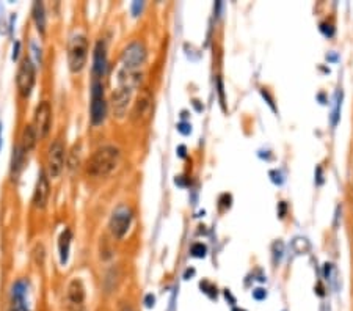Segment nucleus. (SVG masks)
I'll return each mask as SVG.
<instances>
[{
    "label": "nucleus",
    "instance_id": "nucleus-24",
    "mask_svg": "<svg viewBox=\"0 0 353 311\" xmlns=\"http://www.w3.org/2000/svg\"><path fill=\"white\" fill-rule=\"evenodd\" d=\"M253 296H254L258 300H261V299H264V297H265V291H264V289H256V291L253 292Z\"/></svg>",
    "mask_w": 353,
    "mask_h": 311
},
{
    "label": "nucleus",
    "instance_id": "nucleus-18",
    "mask_svg": "<svg viewBox=\"0 0 353 311\" xmlns=\"http://www.w3.org/2000/svg\"><path fill=\"white\" fill-rule=\"evenodd\" d=\"M27 291V285L24 281H16L11 288V300H24Z\"/></svg>",
    "mask_w": 353,
    "mask_h": 311
},
{
    "label": "nucleus",
    "instance_id": "nucleus-11",
    "mask_svg": "<svg viewBox=\"0 0 353 311\" xmlns=\"http://www.w3.org/2000/svg\"><path fill=\"white\" fill-rule=\"evenodd\" d=\"M49 181L44 172H40L38 175V181H36V187H35V193H33V206L36 209H44L47 206L49 202Z\"/></svg>",
    "mask_w": 353,
    "mask_h": 311
},
{
    "label": "nucleus",
    "instance_id": "nucleus-14",
    "mask_svg": "<svg viewBox=\"0 0 353 311\" xmlns=\"http://www.w3.org/2000/svg\"><path fill=\"white\" fill-rule=\"evenodd\" d=\"M36 140H38V135H36L35 127L32 124L25 126L24 131H22V137H21V148L25 153L32 151L35 148V145H36Z\"/></svg>",
    "mask_w": 353,
    "mask_h": 311
},
{
    "label": "nucleus",
    "instance_id": "nucleus-12",
    "mask_svg": "<svg viewBox=\"0 0 353 311\" xmlns=\"http://www.w3.org/2000/svg\"><path fill=\"white\" fill-rule=\"evenodd\" d=\"M93 71L96 76H104L107 69V53H105V44L99 41L94 47V62H93Z\"/></svg>",
    "mask_w": 353,
    "mask_h": 311
},
{
    "label": "nucleus",
    "instance_id": "nucleus-16",
    "mask_svg": "<svg viewBox=\"0 0 353 311\" xmlns=\"http://www.w3.org/2000/svg\"><path fill=\"white\" fill-rule=\"evenodd\" d=\"M33 19H35L38 32L44 33L46 32V13H44L43 2H35L33 4Z\"/></svg>",
    "mask_w": 353,
    "mask_h": 311
},
{
    "label": "nucleus",
    "instance_id": "nucleus-13",
    "mask_svg": "<svg viewBox=\"0 0 353 311\" xmlns=\"http://www.w3.org/2000/svg\"><path fill=\"white\" fill-rule=\"evenodd\" d=\"M68 299L74 305H82L85 300V288L80 280H72L68 286Z\"/></svg>",
    "mask_w": 353,
    "mask_h": 311
},
{
    "label": "nucleus",
    "instance_id": "nucleus-8",
    "mask_svg": "<svg viewBox=\"0 0 353 311\" xmlns=\"http://www.w3.org/2000/svg\"><path fill=\"white\" fill-rule=\"evenodd\" d=\"M50 121H52V112H50V105L49 102L43 101L35 112V121H33V127L36 131L38 138H44L49 134L50 129Z\"/></svg>",
    "mask_w": 353,
    "mask_h": 311
},
{
    "label": "nucleus",
    "instance_id": "nucleus-17",
    "mask_svg": "<svg viewBox=\"0 0 353 311\" xmlns=\"http://www.w3.org/2000/svg\"><path fill=\"white\" fill-rule=\"evenodd\" d=\"M24 154H25V151L21 148V145H17L13 150V160H11V173L13 175L19 173V170L22 167V162H24Z\"/></svg>",
    "mask_w": 353,
    "mask_h": 311
},
{
    "label": "nucleus",
    "instance_id": "nucleus-3",
    "mask_svg": "<svg viewBox=\"0 0 353 311\" xmlns=\"http://www.w3.org/2000/svg\"><path fill=\"white\" fill-rule=\"evenodd\" d=\"M146 62V47L142 41H133L123 50L121 63L124 69L139 71Z\"/></svg>",
    "mask_w": 353,
    "mask_h": 311
},
{
    "label": "nucleus",
    "instance_id": "nucleus-6",
    "mask_svg": "<svg viewBox=\"0 0 353 311\" xmlns=\"http://www.w3.org/2000/svg\"><path fill=\"white\" fill-rule=\"evenodd\" d=\"M65 167V145L62 140H55L49 148L47 154V172L50 178H58Z\"/></svg>",
    "mask_w": 353,
    "mask_h": 311
},
{
    "label": "nucleus",
    "instance_id": "nucleus-9",
    "mask_svg": "<svg viewBox=\"0 0 353 311\" xmlns=\"http://www.w3.org/2000/svg\"><path fill=\"white\" fill-rule=\"evenodd\" d=\"M151 110H152V96L148 90H143L132 108V120L145 121L151 115Z\"/></svg>",
    "mask_w": 353,
    "mask_h": 311
},
{
    "label": "nucleus",
    "instance_id": "nucleus-22",
    "mask_svg": "<svg viewBox=\"0 0 353 311\" xmlns=\"http://www.w3.org/2000/svg\"><path fill=\"white\" fill-rule=\"evenodd\" d=\"M154 302H155V297H154L152 294H148V296L145 297V305H146L148 308H152V306H154Z\"/></svg>",
    "mask_w": 353,
    "mask_h": 311
},
{
    "label": "nucleus",
    "instance_id": "nucleus-2",
    "mask_svg": "<svg viewBox=\"0 0 353 311\" xmlns=\"http://www.w3.org/2000/svg\"><path fill=\"white\" fill-rule=\"evenodd\" d=\"M88 57V41L84 35H77L71 40L68 47V65L72 72L84 69Z\"/></svg>",
    "mask_w": 353,
    "mask_h": 311
},
{
    "label": "nucleus",
    "instance_id": "nucleus-10",
    "mask_svg": "<svg viewBox=\"0 0 353 311\" xmlns=\"http://www.w3.org/2000/svg\"><path fill=\"white\" fill-rule=\"evenodd\" d=\"M132 98V88L127 87H118L113 95H112V105H113V112L118 118H123L127 112V105L130 102Z\"/></svg>",
    "mask_w": 353,
    "mask_h": 311
},
{
    "label": "nucleus",
    "instance_id": "nucleus-25",
    "mask_svg": "<svg viewBox=\"0 0 353 311\" xmlns=\"http://www.w3.org/2000/svg\"><path fill=\"white\" fill-rule=\"evenodd\" d=\"M178 129L182 132V134H190V129H188V124H185V123H181L179 126H178Z\"/></svg>",
    "mask_w": 353,
    "mask_h": 311
},
{
    "label": "nucleus",
    "instance_id": "nucleus-21",
    "mask_svg": "<svg viewBox=\"0 0 353 311\" xmlns=\"http://www.w3.org/2000/svg\"><path fill=\"white\" fill-rule=\"evenodd\" d=\"M142 8H143V2H133L132 4V13H133V16H139L140 11H142Z\"/></svg>",
    "mask_w": 353,
    "mask_h": 311
},
{
    "label": "nucleus",
    "instance_id": "nucleus-23",
    "mask_svg": "<svg viewBox=\"0 0 353 311\" xmlns=\"http://www.w3.org/2000/svg\"><path fill=\"white\" fill-rule=\"evenodd\" d=\"M19 49H21V43L16 41V43H14V49H13V60H17V57H19Z\"/></svg>",
    "mask_w": 353,
    "mask_h": 311
},
{
    "label": "nucleus",
    "instance_id": "nucleus-4",
    "mask_svg": "<svg viewBox=\"0 0 353 311\" xmlns=\"http://www.w3.org/2000/svg\"><path fill=\"white\" fill-rule=\"evenodd\" d=\"M107 115V102L104 99V85L99 80H94L91 85V107L90 117L93 124H101Z\"/></svg>",
    "mask_w": 353,
    "mask_h": 311
},
{
    "label": "nucleus",
    "instance_id": "nucleus-20",
    "mask_svg": "<svg viewBox=\"0 0 353 311\" xmlns=\"http://www.w3.org/2000/svg\"><path fill=\"white\" fill-rule=\"evenodd\" d=\"M8 311H29L24 303V300H11V306Z\"/></svg>",
    "mask_w": 353,
    "mask_h": 311
},
{
    "label": "nucleus",
    "instance_id": "nucleus-19",
    "mask_svg": "<svg viewBox=\"0 0 353 311\" xmlns=\"http://www.w3.org/2000/svg\"><path fill=\"white\" fill-rule=\"evenodd\" d=\"M206 245H203V244H200V242H197V244H193L192 245V248H190V253L193 254L195 258H204L206 257Z\"/></svg>",
    "mask_w": 353,
    "mask_h": 311
},
{
    "label": "nucleus",
    "instance_id": "nucleus-28",
    "mask_svg": "<svg viewBox=\"0 0 353 311\" xmlns=\"http://www.w3.org/2000/svg\"><path fill=\"white\" fill-rule=\"evenodd\" d=\"M0 145H2V123H0Z\"/></svg>",
    "mask_w": 353,
    "mask_h": 311
},
{
    "label": "nucleus",
    "instance_id": "nucleus-1",
    "mask_svg": "<svg viewBox=\"0 0 353 311\" xmlns=\"http://www.w3.org/2000/svg\"><path fill=\"white\" fill-rule=\"evenodd\" d=\"M120 160V150L116 147L107 145L94 151L87 162V173L91 178H105L116 168Z\"/></svg>",
    "mask_w": 353,
    "mask_h": 311
},
{
    "label": "nucleus",
    "instance_id": "nucleus-26",
    "mask_svg": "<svg viewBox=\"0 0 353 311\" xmlns=\"http://www.w3.org/2000/svg\"><path fill=\"white\" fill-rule=\"evenodd\" d=\"M120 311H133V308H132V305H130V303H127V302H124V303L121 305V308H120Z\"/></svg>",
    "mask_w": 353,
    "mask_h": 311
},
{
    "label": "nucleus",
    "instance_id": "nucleus-29",
    "mask_svg": "<svg viewBox=\"0 0 353 311\" xmlns=\"http://www.w3.org/2000/svg\"><path fill=\"white\" fill-rule=\"evenodd\" d=\"M234 311H245V309H239V308H236Z\"/></svg>",
    "mask_w": 353,
    "mask_h": 311
},
{
    "label": "nucleus",
    "instance_id": "nucleus-15",
    "mask_svg": "<svg viewBox=\"0 0 353 311\" xmlns=\"http://www.w3.org/2000/svg\"><path fill=\"white\" fill-rule=\"evenodd\" d=\"M71 239H72V233L71 230H65L60 236L58 241V250H60V263L65 264L68 261L69 257V247H71Z\"/></svg>",
    "mask_w": 353,
    "mask_h": 311
},
{
    "label": "nucleus",
    "instance_id": "nucleus-27",
    "mask_svg": "<svg viewBox=\"0 0 353 311\" xmlns=\"http://www.w3.org/2000/svg\"><path fill=\"white\" fill-rule=\"evenodd\" d=\"M179 156H181V157H185V148H184V147H179Z\"/></svg>",
    "mask_w": 353,
    "mask_h": 311
},
{
    "label": "nucleus",
    "instance_id": "nucleus-7",
    "mask_svg": "<svg viewBox=\"0 0 353 311\" xmlns=\"http://www.w3.org/2000/svg\"><path fill=\"white\" fill-rule=\"evenodd\" d=\"M132 222V212L127 206H118L110 218V231L116 239H121L126 236L129 226Z\"/></svg>",
    "mask_w": 353,
    "mask_h": 311
},
{
    "label": "nucleus",
    "instance_id": "nucleus-5",
    "mask_svg": "<svg viewBox=\"0 0 353 311\" xmlns=\"http://www.w3.org/2000/svg\"><path fill=\"white\" fill-rule=\"evenodd\" d=\"M16 82H17V90H19V93H21L24 98L30 96L32 90H33V85H35V65L32 63L30 59H25V60L21 63L19 71H17Z\"/></svg>",
    "mask_w": 353,
    "mask_h": 311
}]
</instances>
